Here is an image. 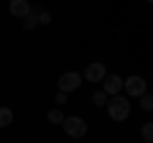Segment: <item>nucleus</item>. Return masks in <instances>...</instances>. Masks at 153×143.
Segmentation results:
<instances>
[{"label":"nucleus","mask_w":153,"mask_h":143,"mask_svg":"<svg viewBox=\"0 0 153 143\" xmlns=\"http://www.w3.org/2000/svg\"><path fill=\"white\" fill-rule=\"evenodd\" d=\"M56 87H59V92L69 95V92H76V89L82 87V74L79 72H64L59 77V82H56Z\"/></svg>","instance_id":"nucleus-3"},{"label":"nucleus","mask_w":153,"mask_h":143,"mask_svg":"<svg viewBox=\"0 0 153 143\" xmlns=\"http://www.w3.org/2000/svg\"><path fill=\"white\" fill-rule=\"evenodd\" d=\"M46 118H49V123H54V125H61L66 115H64V112L59 110V107H56V110H49V115H46Z\"/></svg>","instance_id":"nucleus-10"},{"label":"nucleus","mask_w":153,"mask_h":143,"mask_svg":"<svg viewBox=\"0 0 153 143\" xmlns=\"http://www.w3.org/2000/svg\"><path fill=\"white\" fill-rule=\"evenodd\" d=\"M140 136H143V141H146V143H151V141H153V123H146V125H143Z\"/></svg>","instance_id":"nucleus-11"},{"label":"nucleus","mask_w":153,"mask_h":143,"mask_svg":"<svg viewBox=\"0 0 153 143\" xmlns=\"http://www.w3.org/2000/svg\"><path fill=\"white\" fill-rule=\"evenodd\" d=\"M140 107H143V110H146V112H151L153 110V97H151V95H143V97H140Z\"/></svg>","instance_id":"nucleus-13"},{"label":"nucleus","mask_w":153,"mask_h":143,"mask_svg":"<svg viewBox=\"0 0 153 143\" xmlns=\"http://www.w3.org/2000/svg\"><path fill=\"white\" fill-rule=\"evenodd\" d=\"M61 128H64V133H66L69 138H84V136H87V120H84V118H79V115L64 118Z\"/></svg>","instance_id":"nucleus-2"},{"label":"nucleus","mask_w":153,"mask_h":143,"mask_svg":"<svg viewBox=\"0 0 153 143\" xmlns=\"http://www.w3.org/2000/svg\"><path fill=\"white\" fill-rule=\"evenodd\" d=\"M36 23H38V10L31 8V13L23 18V28H36Z\"/></svg>","instance_id":"nucleus-9"},{"label":"nucleus","mask_w":153,"mask_h":143,"mask_svg":"<svg viewBox=\"0 0 153 143\" xmlns=\"http://www.w3.org/2000/svg\"><path fill=\"white\" fill-rule=\"evenodd\" d=\"M123 89H125L130 97H143V95L148 92V82L143 77H138V74H133V77L123 79Z\"/></svg>","instance_id":"nucleus-4"},{"label":"nucleus","mask_w":153,"mask_h":143,"mask_svg":"<svg viewBox=\"0 0 153 143\" xmlns=\"http://www.w3.org/2000/svg\"><path fill=\"white\" fill-rule=\"evenodd\" d=\"M107 77V69H105V64L102 61H92V64L87 66V69H84V79H87V82H102V79Z\"/></svg>","instance_id":"nucleus-6"},{"label":"nucleus","mask_w":153,"mask_h":143,"mask_svg":"<svg viewBox=\"0 0 153 143\" xmlns=\"http://www.w3.org/2000/svg\"><path fill=\"white\" fill-rule=\"evenodd\" d=\"M66 102V95L64 92H56V105H64Z\"/></svg>","instance_id":"nucleus-15"},{"label":"nucleus","mask_w":153,"mask_h":143,"mask_svg":"<svg viewBox=\"0 0 153 143\" xmlns=\"http://www.w3.org/2000/svg\"><path fill=\"white\" fill-rule=\"evenodd\" d=\"M120 89H123V77L120 74H107V77L102 79V92L107 95V97L120 95Z\"/></svg>","instance_id":"nucleus-5"},{"label":"nucleus","mask_w":153,"mask_h":143,"mask_svg":"<svg viewBox=\"0 0 153 143\" xmlns=\"http://www.w3.org/2000/svg\"><path fill=\"white\" fill-rule=\"evenodd\" d=\"M13 123V110L10 107H0V128H8Z\"/></svg>","instance_id":"nucleus-8"},{"label":"nucleus","mask_w":153,"mask_h":143,"mask_svg":"<svg viewBox=\"0 0 153 143\" xmlns=\"http://www.w3.org/2000/svg\"><path fill=\"white\" fill-rule=\"evenodd\" d=\"M92 102L97 105V107H102V105H107V95L100 89V92H94V95H92Z\"/></svg>","instance_id":"nucleus-12"},{"label":"nucleus","mask_w":153,"mask_h":143,"mask_svg":"<svg viewBox=\"0 0 153 143\" xmlns=\"http://www.w3.org/2000/svg\"><path fill=\"white\" fill-rule=\"evenodd\" d=\"M38 23H41V26L51 23V13H49V10H38Z\"/></svg>","instance_id":"nucleus-14"},{"label":"nucleus","mask_w":153,"mask_h":143,"mask_svg":"<svg viewBox=\"0 0 153 143\" xmlns=\"http://www.w3.org/2000/svg\"><path fill=\"white\" fill-rule=\"evenodd\" d=\"M107 115L110 120L115 123H123L130 118V102H128V97H123V95H115V97H107Z\"/></svg>","instance_id":"nucleus-1"},{"label":"nucleus","mask_w":153,"mask_h":143,"mask_svg":"<svg viewBox=\"0 0 153 143\" xmlns=\"http://www.w3.org/2000/svg\"><path fill=\"white\" fill-rule=\"evenodd\" d=\"M8 10H10V16H16V18H26L28 13H31V3H28V0H10Z\"/></svg>","instance_id":"nucleus-7"}]
</instances>
